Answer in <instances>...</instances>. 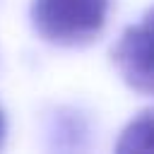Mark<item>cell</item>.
<instances>
[{"label":"cell","instance_id":"cell-3","mask_svg":"<svg viewBox=\"0 0 154 154\" xmlns=\"http://www.w3.org/2000/svg\"><path fill=\"white\" fill-rule=\"evenodd\" d=\"M116 152H154V108L142 111L125 125L120 140L116 142Z\"/></svg>","mask_w":154,"mask_h":154},{"label":"cell","instance_id":"cell-4","mask_svg":"<svg viewBox=\"0 0 154 154\" xmlns=\"http://www.w3.org/2000/svg\"><path fill=\"white\" fill-rule=\"evenodd\" d=\"M5 130H7V123H5V113L0 108V147H2V140H5Z\"/></svg>","mask_w":154,"mask_h":154},{"label":"cell","instance_id":"cell-1","mask_svg":"<svg viewBox=\"0 0 154 154\" xmlns=\"http://www.w3.org/2000/svg\"><path fill=\"white\" fill-rule=\"evenodd\" d=\"M108 0H31V24L53 46H87L106 26Z\"/></svg>","mask_w":154,"mask_h":154},{"label":"cell","instance_id":"cell-2","mask_svg":"<svg viewBox=\"0 0 154 154\" xmlns=\"http://www.w3.org/2000/svg\"><path fill=\"white\" fill-rule=\"evenodd\" d=\"M113 63L132 91L154 96V7L120 34Z\"/></svg>","mask_w":154,"mask_h":154}]
</instances>
